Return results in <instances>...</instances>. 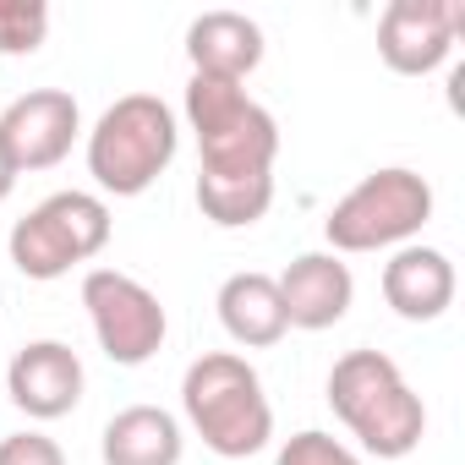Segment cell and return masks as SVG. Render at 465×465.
<instances>
[{
    "label": "cell",
    "instance_id": "1",
    "mask_svg": "<svg viewBox=\"0 0 465 465\" xmlns=\"http://www.w3.org/2000/svg\"><path fill=\"white\" fill-rule=\"evenodd\" d=\"M329 405L345 432L378 460H405L427 438V405L383 351H345L329 367Z\"/></svg>",
    "mask_w": 465,
    "mask_h": 465
},
{
    "label": "cell",
    "instance_id": "2",
    "mask_svg": "<svg viewBox=\"0 0 465 465\" xmlns=\"http://www.w3.org/2000/svg\"><path fill=\"white\" fill-rule=\"evenodd\" d=\"M181 416L219 460H252L274 438L263 378L236 351H208L181 372Z\"/></svg>",
    "mask_w": 465,
    "mask_h": 465
},
{
    "label": "cell",
    "instance_id": "3",
    "mask_svg": "<svg viewBox=\"0 0 465 465\" xmlns=\"http://www.w3.org/2000/svg\"><path fill=\"white\" fill-rule=\"evenodd\" d=\"M186 126L197 137V175L213 181H252L274 175L280 159V121L224 77H192L186 83Z\"/></svg>",
    "mask_w": 465,
    "mask_h": 465
},
{
    "label": "cell",
    "instance_id": "4",
    "mask_svg": "<svg viewBox=\"0 0 465 465\" xmlns=\"http://www.w3.org/2000/svg\"><path fill=\"white\" fill-rule=\"evenodd\" d=\"M181 148V121L159 94H121L88 132V175L110 197H143Z\"/></svg>",
    "mask_w": 465,
    "mask_h": 465
},
{
    "label": "cell",
    "instance_id": "5",
    "mask_svg": "<svg viewBox=\"0 0 465 465\" xmlns=\"http://www.w3.org/2000/svg\"><path fill=\"white\" fill-rule=\"evenodd\" d=\"M110 203L99 192H50L34 203L6 236V258L23 280H66L77 263H94L110 247Z\"/></svg>",
    "mask_w": 465,
    "mask_h": 465
},
{
    "label": "cell",
    "instance_id": "6",
    "mask_svg": "<svg viewBox=\"0 0 465 465\" xmlns=\"http://www.w3.org/2000/svg\"><path fill=\"white\" fill-rule=\"evenodd\" d=\"M432 219V186L427 175L405 170V164H383L372 175H361L323 219L329 252H389V247H411L421 236V224Z\"/></svg>",
    "mask_w": 465,
    "mask_h": 465
},
{
    "label": "cell",
    "instance_id": "7",
    "mask_svg": "<svg viewBox=\"0 0 465 465\" xmlns=\"http://www.w3.org/2000/svg\"><path fill=\"white\" fill-rule=\"evenodd\" d=\"M83 307H88V323H94V340L99 351L115 361V367H143L153 361V351L164 345L170 334V312L164 302L121 274V269H88L83 274Z\"/></svg>",
    "mask_w": 465,
    "mask_h": 465
},
{
    "label": "cell",
    "instance_id": "8",
    "mask_svg": "<svg viewBox=\"0 0 465 465\" xmlns=\"http://www.w3.org/2000/svg\"><path fill=\"white\" fill-rule=\"evenodd\" d=\"M460 34H465L460 0H389L378 17V55L400 77H427L454 55Z\"/></svg>",
    "mask_w": 465,
    "mask_h": 465
},
{
    "label": "cell",
    "instance_id": "9",
    "mask_svg": "<svg viewBox=\"0 0 465 465\" xmlns=\"http://www.w3.org/2000/svg\"><path fill=\"white\" fill-rule=\"evenodd\" d=\"M77 137H83V110L66 88H28L0 110V143H6L17 175L55 170Z\"/></svg>",
    "mask_w": 465,
    "mask_h": 465
},
{
    "label": "cell",
    "instance_id": "10",
    "mask_svg": "<svg viewBox=\"0 0 465 465\" xmlns=\"http://www.w3.org/2000/svg\"><path fill=\"white\" fill-rule=\"evenodd\" d=\"M83 356L66 340H28L6 367V394L34 421H61L83 405Z\"/></svg>",
    "mask_w": 465,
    "mask_h": 465
},
{
    "label": "cell",
    "instance_id": "11",
    "mask_svg": "<svg viewBox=\"0 0 465 465\" xmlns=\"http://www.w3.org/2000/svg\"><path fill=\"white\" fill-rule=\"evenodd\" d=\"M274 285H280V302H285V323L307 329V334L334 329L351 312V302H356L351 263L334 258V252H302V258H291L285 274H274Z\"/></svg>",
    "mask_w": 465,
    "mask_h": 465
},
{
    "label": "cell",
    "instance_id": "12",
    "mask_svg": "<svg viewBox=\"0 0 465 465\" xmlns=\"http://www.w3.org/2000/svg\"><path fill=\"white\" fill-rule=\"evenodd\" d=\"M454 263H449V252H438V247H421V242H411V247H394V258L383 263V302L394 307V318H405V323H432V318H443L449 307H454Z\"/></svg>",
    "mask_w": 465,
    "mask_h": 465
},
{
    "label": "cell",
    "instance_id": "13",
    "mask_svg": "<svg viewBox=\"0 0 465 465\" xmlns=\"http://www.w3.org/2000/svg\"><path fill=\"white\" fill-rule=\"evenodd\" d=\"M263 28L242 12H203L186 28V61L192 77H224V83H247L263 66Z\"/></svg>",
    "mask_w": 465,
    "mask_h": 465
},
{
    "label": "cell",
    "instance_id": "14",
    "mask_svg": "<svg viewBox=\"0 0 465 465\" xmlns=\"http://www.w3.org/2000/svg\"><path fill=\"white\" fill-rule=\"evenodd\" d=\"M213 307H219V329L236 340L242 351H269V345H280V340L291 334L274 274H258V269L230 274V280L219 285Z\"/></svg>",
    "mask_w": 465,
    "mask_h": 465
},
{
    "label": "cell",
    "instance_id": "15",
    "mask_svg": "<svg viewBox=\"0 0 465 465\" xmlns=\"http://www.w3.org/2000/svg\"><path fill=\"white\" fill-rule=\"evenodd\" d=\"M181 449H186L181 416L164 405H126L99 432L104 465H181Z\"/></svg>",
    "mask_w": 465,
    "mask_h": 465
},
{
    "label": "cell",
    "instance_id": "16",
    "mask_svg": "<svg viewBox=\"0 0 465 465\" xmlns=\"http://www.w3.org/2000/svg\"><path fill=\"white\" fill-rule=\"evenodd\" d=\"M192 197H197V208H203L208 224H219V230H247V224H258V219L269 213V203H274V175H252V181H213V175H197Z\"/></svg>",
    "mask_w": 465,
    "mask_h": 465
},
{
    "label": "cell",
    "instance_id": "17",
    "mask_svg": "<svg viewBox=\"0 0 465 465\" xmlns=\"http://www.w3.org/2000/svg\"><path fill=\"white\" fill-rule=\"evenodd\" d=\"M50 39L45 0H0V55H34Z\"/></svg>",
    "mask_w": 465,
    "mask_h": 465
},
{
    "label": "cell",
    "instance_id": "18",
    "mask_svg": "<svg viewBox=\"0 0 465 465\" xmlns=\"http://www.w3.org/2000/svg\"><path fill=\"white\" fill-rule=\"evenodd\" d=\"M274 465H367V460H361L351 443H340L334 432L307 427V432H296V438H285V443H280Z\"/></svg>",
    "mask_w": 465,
    "mask_h": 465
},
{
    "label": "cell",
    "instance_id": "19",
    "mask_svg": "<svg viewBox=\"0 0 465 465\" xmlns=\"http://www.w3.org/2000/svg\"><path fill=\"white\" fill-rule=\"evenodd\" d=\"M0 465H66V454L45 432H12L0 438Z\"/></svg>",
    "mask_w": 465,
    "mask_h": 465
},
{
    "label": "cell",
    "instance_id": "20",
    "mask_svg": "<svg viewBox=\"0 0 465 465\" xmlns=\"http://www.w3.org/2000/svg\"><path fill=\"white\" fill-rule=\"evenodd\" d=\"M17 192V164H12V153H6V143H0V203H6Z\"/></svg>",
    "mask_w": 465,
    "mask_h": 465
}]
</instances>
